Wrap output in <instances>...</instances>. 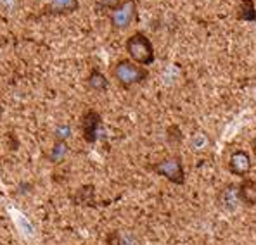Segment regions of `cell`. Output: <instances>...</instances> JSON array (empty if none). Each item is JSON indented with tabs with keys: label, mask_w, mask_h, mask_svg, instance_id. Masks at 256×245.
Returning a JSON list of instances; mask_svg holds the SVG:
<instances>
[{
	"label": "cell",
	"mask_w": 256,
	"mask_h": 245,
	"mask_svg": "<svg viewBox=\"0 0 256 245\" xmlns=\"http://www.w3.org/2000/svg\"><path fill=\"white\" fill-rule=\"evenodd\" d=\"M112 78L122 88H132L135 85H140L149 78V71L144 66H138L137 62L130 59H122L112 67Z\"/></svg>",
	"instance_id": "cell-1"
},
{
	"label": "cell",
	"mask_w": 256,
	"mask_h": 245,
	"mask_svg": "<svg viewBox=\"0 0 256 245\" xmlns=\"http://www.w3.org/2000/svg\"><path fill=\"white\" fill-rule=\"evenodd\" d=\"M125 48H126V54L130 55V61L137 62L138 66H144V67L150 66L154 62V59H156L152 41L149 40V36H146L140 31L128 36Z\"/></svg>",
	"instance_id": "cell-2"
},
{
	"label": "cell",
	"mask_w": 256,
	"mask_h": 245,
	"mask_svg": "<svg viewBox=\"0 0 256 245\" xmlns=\"http://www.w3.org/2000/svg\"><path fill=\"white\" fill-rule=\"evenodd\" d=\"M150 169L173 185H186V178H187L186 168H184V161L178 156L158 161V163L150 166Z\"/></svg>",
	"instance_id": "cell-3"
},
{
	"label": "cell",
	"mask_w": 256,
	"mask_h": 245,
	"mask_svg": "<svg viewBox=\"0 0 256 245\" xmlns=\"http://www.w3.org/2000/svg\"><path fill=\"white\" fill-rule=\"evenodd\" d=\"M137 19V2L135 0H126L120 9L109 12V21L114 29H126L134 21Z\"/></svg>",
	"instance_id": "cell-4"
},
{
	"label": "cell",
	"mask_w": 256,
	"mask_h": 245,
	"mask_svg": "<svg viewBox=\"0 0 256 245\" xmlns=\"http://www.w3.org/2000/svg\"><path fill=\"white\" fill-rule=\"evenodd\" d=\"M227 169L230 175L237 176V178H248V175L253 169V161H251V156L248 150L244 149H236L230 152V157H228V164Z\"/></svg>",
	"instance_id": "cell-5"
},
{
	"label": "cell",
	"mask_w": 256,
	"mask_h": 245,
	"mask_svg": "<svg viewBox=\"0 0 256 245\" xmlns=\"http://www.w3.org/2000/svg\"><path fill=\"white\" fill-rule=\"evenodd\" d=\"M100 126H102V116L94 109H88L82 116V137H84V140L86 143H96Z\"/></svg>",
	"instance_id": "cell-6"
},
{
	"label": "cell",
	"mask_w": 256,
	"mask_h": 245,
	"mask_svg": "<svg viewBox=\"0 0 256 245\" xmlns=\"http://www.w3.org/2000/svg\"><path fill=\"white\" fill-rule=\"evenodd\" d=\"M237 197L239 202L248 207L256 206V180L244 178L242 182L237 185Z\"/></svg>",
	"instance_id": "cell-7"
},
{
	"label": "cell",
	"mask_w": 256,
	"mask_h": 245,
	"mask_svg": "<svg viewBox=\"0 0 256 245\" xmlns=\"http://www.w3.org/2000/svg\"><path fill=\"white\" fill-rule=\"evenodd\" d=\"M78 9H80V2L78 0H48L47 3V12L56 14V16L73 14Z\"/></svg>",
	"instance_id": "cell-8"
},
{
	"label": "cell",
	"mask_w": 256,
	"mask_h": 245,
	"mask_svg": "<svg viewBox=\"0 0 256 245\" xmlns=\"http://www.w3.org/2000/svg\"><path fill=\"white\" fill-rule=\"evenodd\" d=\"M239 197H237V185H228L218 194V204L225 211H234Z\"/></svg>",
	"instance_id": "cell-9"
},
{
	"label": "cell",
	"mask_w": 256,
	"mask_h": 245,
	"mask_svg": "<svg viewBox=\"0 0 256 245\" xmlns=\"http://www.w3.org/2000/svg\"><path fill=\"white\" fill-rule=\"evenodd\" d=\"M86 86H88L90 90H94V92L102 93L108 90L109 81H108V78L104 76L102 71L97 69V67H94V69L88 73V78H86Z\"/></svg>",
	"instance_id": "cell-10"
},
{
	"label": "cell",
	"mask_w": 256,
	"mask_h": 245,
	"mask_svg": "<svg viewBox=\"0 0 256 245\" xmlns=\"http://www.w3.org/2000/svg\"><path fill=\"white\" fill-rule=\"evenodd\" d=\"M237 19H240L244 22H254L256 21L254 0H240L239 9H237Z\"/></svg>",
	"instance_id": "cell-11"
},
{
	"label": "cell",
	"mask_w": 256,
	"mask_h": 245,
	"mask_svg": "<svg viewBox=\"0 0 256 245\" xmlns=\"http://www.w3.org/2000/svg\"><path fill=\"white\" fill-rule=\"evenodd\" d=\"M68 152H70V147H68V142H56L54 147H52L50 154H48V161L54 164H61L64 159H66Z\"/></svg>",
	"instance_id": "cell-12"
},
{
	"label": "cell",
	"mask_w": 256,
	"mask_h": 245,
	"mask_svg": "<svg viewBox=\"0 0 256 245\" xmlns=\"http://www.w3.org/2000/svg\"><path fill=\"white\" fill-rule=\"evenodd\" d=\"M56 142H68L71 138V126L70 124H59L54 130Z\"/></svg>",
	"instance_id": "cell-13"
},
{
	"label": "cell",
	"mask_w": 256,
	"mask_h": 245,
	"mask_svg": "<svg viewBox=\"0 0 256 245\" xmlns=\"http://www.w3.org/2000/svg\"><path fill=\"white\" fill-rule=\"evenodd\" d=\"M125 2H126V0H99V2H97V7H99L100 10L108 9L109 12H112V10L120 9V7H122Z\"/></svg>",
	"instance_id": "cell-14"
},
{
	"label": "cell",
	"mask_w": 256,
	"mask_h": 245,
	"mask_svg": "<svg viewBox=\"0 0 256 245\" xmlns=\"http://www.w3.org/2000/svg\"><path fill=\"white\" fill-rule=\"evenodd\" d=\"M168 142H173V143H178V142H182V138H184V135H182V131H180V128L176 126V124H172V126H168Z\"/></svg>",
	"instance_id": "cell-15"
},
{
	"label": "cell",
	"mask_w": 256,
	"mask_h": 245,
	"mask_svg": "<svg viewBox=\"0 0 256 245\" xmlns=\"http://www.w3.org/2000/svg\"><path fill=\"white\" fill-rule=\"evenodd\" d=\"M106 245H125V242H123L122 235H120L118 232H111L108 233V239H106Z\"/></svg>",
	"instance_id": "cell-16"
},
{
	"label": "cell",
	"mask_w": 256,
	"mask_h": 245,
	"mask_svg": "<svg viewBox=\"0 0 256 245\" xmlns=\"http://www.w3.org/2000/svg\"><path fill=\"white\" fill-rule=\"evenodd\" d=\"M251 149H253V154H254V157H256V137L251 140Z\"/></svg>",
	"instance_id": "cell-17"
},
{
	"label": "cell",
	"mask_w": 256,
	"mask_h": 245,
	"mask_svg": "<svg viewBox=\"0 0 256 245\" xmlns=\"http://www.w3.org/2000/svg\"><path fill=\"white\" fill-rule=\"evenodd\" d=\"M82 245H86V244H82Z\"/></svg>",
	"instance_id": "cell-18"
}]
</instances>
